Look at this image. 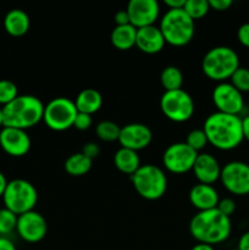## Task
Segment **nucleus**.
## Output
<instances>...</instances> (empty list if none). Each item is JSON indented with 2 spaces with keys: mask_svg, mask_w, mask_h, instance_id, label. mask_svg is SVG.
<instances>
[{
  "mask_svg": "<svg viewBox=\"0 0 249 250\" xmlns=\"http://www.w3.org/2000/svg\"><path fill=\"white\" fill-rule=\"evenodd\" d=\"M203 131L209 144L219 150H233L244 139L242 117L237 115L212 112L205 119Z\"/></svg>",
  "mask_w": 249,
  "mask_h": 250,
  "instance_id": "nucleus-1",
  "label": "nucleus"
},
{
  "mask_svg": "<svg viewBox=\"0 0 249 250\" xmlns=\"http://www.w3.org/2000/svg\"><path fill=\"white\" fill-rule=\"evenodd\" d=\"M231 217L217 209L198 211L189 222V233L198 243L214 247L227 241L231 236Z\"/></svg>",
  "mask_w": 249,
  "mask_h": 250,
  "instance_id": "nucleus-2",
  "label": "nucleus"
},
{
  "mask_svg": "<svg viewBox=\"0 0 249 250\" xmlns=\"http://www.w3.org/2000/svg\"><path fill=\"white\" fill-rule=\"evenodd\" d=\"M44 107L45 105L34 95H19L11 103L2 106L4 127L23 131L32 128L43 121Z\"/></svg>",
  "mask_w": 249,
  "mask_h": 250,
  "instance_id": "nucleus-3",
  "label": "nucleus"
},
{
  "mask_svg": "<svg viewBox=\"0 0 249 250\" xmlns=\"http://www.w3.org/2000/svg\"><path fill=\"white\" fill-rule=\"evenodd\" d=\"M239 67V56L229 46L220 45L211 48L204 55L202 70L211 81L226 82Z\"/></svg>",
  "mask_w": 249,
  "mask_h": 250,
  "instance_id": "nucleus-4",
  "label": "nucleus"
},
{
  "mask_svg": "<svg viewBox=\"0 0 249 250\" xmlns=\"http://www.w3.org/2000/svg\"><path fill=\"white\" fill-rule=\"evenodd\" d=\"M161 33L166 43L173 46H185L194 37V21L186 14L183 9L167 10L161 17Z\"/></svg>",
  "mask_w": 249,
  "mask_h": 250,
  "instance_id": "nucleus-5",
  "label": "nucleus"
},
{
  "mask_svg": "<svg viewBox=\"0 0 249 250\" xmlns=\"http://www.w3.org/2000/svg\"><path fill=\"white\" fill-rule=\"evenodd\" d=\"M129 178L138 195L145 200L160 199L167 189V178L165 172L159 166L151 164L141 165Z\"/></svg>",
  "mask_w": 249,
  "mask_h": 250,
  "instance_id": "nucleus-6",
  "label": "nucleus"
},
{
  "mask_svg": "<svg viewBox=\"0 0 249 250\" xmlns=\"http://www.w3.org/2000/svg\"><path fill=\"white\" fill-rule=\"evenodd\" d=\"M2 200L7 210L20 216L34 209L38 202V192L31 182L17 178L7 183Z\"/></svg>",
  "mask_w": 249,
  "mask_h": 250,
  "instance_id": "nucleus-7",
  "label": "nucleus"
},
{
  "mask_svg": "<svg viewBox=\"0 0 249 250\" xmlns=\"http://www.w3.org/2000/svg\"><path fill=\"white\" fill-rule=\"evenodd\" d=\"M78 111L75 102L68 98H54L44 107L43 121L50 129L62 132L73 127Z\"/></svg>",
  "mask_w": 249,
  "mask_h": 250,
  "instance_id": "nucleus-8",
  "label": "nucleus"
},
{
  "mask_svg": "<svg viewBox=\"0 0 249 250\" xmlns=\"http://www.w3.org/2000/svg\"><path fill=\"white\" fill-rule=\"evenodd\" d=\"M160 109L170 121L181 124L192 119L195 105L189 93L183 89H177L165 92L161 95Z\"/></svg>",
  "mask_w": 249,
  "mask_h": 250,
  "instance_id": "nucleus-9",
  "label": "nucleus"
},
{
  "mask_svg": "<svg viewBox=\"0 0 249 250\" xmlns=\"http://www.w3.org/2000/svg\"><path fill=\"white\" fill-rule=\"evenodd\" d=\"M198 154L199 153L193 150L185 142H177L165 149L163 154V164L171 173L182 175L193 170Z\"/></svg>",
  "mask_w": 249,
  "mask_h": 250,
  "instance_id": "nucleus-10",
  "label": "nucleus"
},
{
  "mask_svg": "<svg viewBox=\"0 0 249 250\" xmlns=\"http://www.w3.org/2000/svg\"><path fill=\"white\" fill-rule=\"evenodd\" d=\"M222 186L234 195L249 194V165L243 161H229L221 167Z\"/></svg>",
  "mask_w": 249,
  "mask_h": 250,
  "instance_id": "nucleus-11",
  "label": "nucleus"
},
{
  "mask_svg": "<svg viewBox=\"0 0 249 250\" xmlns=\"http://www.w3.org/2000/svg\"><path fill=\"white\" fill-rule=\"evenodd\" d=\"M212 103L219 112L239 116L244 109L243 94L229 82L217 83L212 90Z\"/></svg>",
  "mask_w": 249,
  "mask_h": 250,
  "instance_id": "nucleus-12",
  "label": "nucleus"
},
{
  "mask_svg": "<svg viewBox=\"0 0 249 250\" xmlns=\"http://www.w3.org/2000/svg\"><path fill=\"white\" fill-rule=\"evenodd\" d=\"M16 231L24 242L38 243L48 233V224L43 215L32 210L17 217Z\"/></svg>",
  "mask_w": 249,
  "mask_h": 250,
  "instance_id": "nucleus-13",
  "label": "nucleus"
},
{
  "mask_svg": "<svg viewBox=\"0 0 249 250\" xmlns=\"http://www.w3.org/2000/svg\"><path fill=\"white\" fill-rule=\"evenodd\" d=\"M126 11L129 23L138 29L155 23L160 15V5L156 0H131Z\"/></svg>",
  "mask_w": 249,
  "mask_h": 250,
  "instance_id": "nucleus-14",
  "label": "nucleus"
},
{
  "mask_svg": "<svg viewBox=\"0 0 249 250\" xmlns=\"http://www.w3.org/2000/svg\"><path fill=\"white\" fill-rule=\"evenodd\" d=\"M153 141V132L144 124H128L121 127L119 137V143L121 148L131 149L138 153L142 149H145Z\"/></svg>",
  "mask_w": 249,
  "mask_h": 250,
  "instance_id": "nucleus-15",
  "label": "nucleus"
},
{
  "mask_svg": "<svg viewBox=\"0 0 249 250\" xmlns=\"http://www.w3.org/2000/svg\"><path fill=\"white\" fill-rule=\"evenodd\" d=\"M31 138L23 129L2 127L0 129V146L6 154L11 156L26 155L31 149Z\"/></svg>",
  "mask_w": 249,
  "mask_h": 250,
  "instance_id": "nucleus-16",
  "label": "nucleus"
},
{
  "mask_svg": "<svg viewBox=\"0 0 249 250\" xmlns=\"http://www.w3.org/2000/svg\"><path fill=\"white\" fill-rule=\"evenodd\" d=\"M195 178L203 185H210L220 180L221 166L219 161L209 153H199L193 166Z\"/></svg>",
  "mask_w": 249,
  "mask_h": 250,
  "instance_id": "nucleus-17",
  "label": "nucleus"
},
{
  "mask_svg": "<svg viewBox=\"0 0 249 250\" xmlns=\"http://www.w3.org/2000/svg\"><path fill=\"white\" fill-rule=\"evenodd\" d=\"M165 44L166 42L163 33L155 24L137 29L136 46L142 53L150 54V55L158 54L163 50Z\"/></svg>",
  "mask_w": 249,
  "mask_h": 250,
  "instance_id": "nucleus-18",
  "label": "nucleus"
},
{
  "mask_svg": "<svg viewBox=\"0 0 249 250\" xmlns=\"http://www.w3.org/2000/svg\"><path fill=\"white\" fill-rule=\"evenodd\" d=\"M188 197H189L190 204L199 211L216 209L220 200L216 189L212 186L203 185V183H197L193 186Z\"/></svg>",
  "mask_w": 249,
  "mask_h": 250,
  "instance_id": "nucleus-19",
  "label": "nucleus"
},
{
  "mask_svg": "<svg viewBox=\"0 0 249 250\" xmlns=\"http://www.w3.org/2000/svg\"><path fill=\"white\" fill-rule=\"evenodd\" d=\"M31 20L27 12L21 9H12L5 15L4 28L10 36L22 37L29 31Z\"/></svg>",
  "mask_w": 249,
  "mask_h": 250,
  "instance_id": "nucleus-20",
  "label": "nucleus"
},
{
  "mask_svg": "<svg viewBox=\"0 0 249 250\" xmlns=\"http://www.w3.org/2000/svg\"><path fill=\"white\" fill-rule=\"evenodd\" d=\"M76 109L78 112L93 115L100 110L103 105V97L97 89L85 88L81 90L75 100Z\"/></svg>",
  "mask_w": 249,
  "mask_h": 250,
  "instance_id": "nucleus-21",
  "label": "nucleus"
},
{
  "mask_svg": "<svg viewBox=\"0 0 249 250\" xmlns=\"http://www.w3.org/2000/svg\"><path fill=\"white\" fill-rule=\"evenodd\" d=\"M137 28L131 23L116 26L110 34V42L119 50H129L136 46Z\"/></svg>",
  "mask_w": 249,
  "mask_h": 250,
  "instance_id": "nucleus-22",
  "label": "nucleus"
},
{
  "mask_svg": "<svg viewBox=\"0 0 249 250\" xmlns=\"http://www.w3.org/2000/svg\"><path fill=\"white\" fill-rule=\"evenodd\" d=\"M114 164L120 172L132 176L141 167V159L137 151L120 148L114 155Z\"/></svg>",
  "mask_w": 249,
  "mask_h": 250,
  "instance_id": "nucleus-23",
  "label": "nucleus"
},
{
  "mask_svg": "<svg viewBox=\"0 0 249 250\" xmlns=\"http://www.w3.org/2000/svg\"><path fill=\"white\" fill-rule=\"evenodd\" d=\"M93 160L84 155L82 153H75L72 155L68 156L65 161V171L70 176H75V177H80V176H84L88 173L92 168Z\"/></svg>",
  "mask_w": 249,
  "mask_h": 250,
  "instance_id": "nucleus-24",
  "label": "nucleus"
},
{
  "mask_svg": "<svg viewBox=\"0 0 249 250\" xmlns=\"http://www.w3.org/2000/svg\"><path fill=\"white\" fill-rule=\"evenodd\" d=\"M160 82L165 88V92L171 90L182 89L183 84V73L176 66H167L161 71Z\"/></svg>",
  "mask_w": 249,
  "mask_h": 250,
  "instance_id": "nucleus-25",
  "label": "nucleus"
},
{
  "mask_svg": "<svg viewBox=\"0 0 249 250\" xmlns=\"http://www.w3.org/2000/svg\"><path fill=\"white\" fill-rule=\"evenodd\" d=\"M121 127L112 121H102L95 127V133L98 138L104 142L119 141Z\"/></svg>",
  "mask_w": 249,
  "mask_h": 250,
  "instance_id": "nucleus-26",
  "label": "nucleus"
},
{
  "mask_svg": "<svg viewBox=\"0 0 249 250\" xmlns=\"http://www.w3.org/2000/svg\"><path fill=\"white\" fill-rule=\"evenodd\" d=\"M183 10L193 21L203 19L210 11L209 0H186Z\"/></svg>",
  "mask_w": 249,
  "mask_h": 250,
  "instance_id": "nucleus-27",
  "label": "nucleus"
},
{
  "mask_svg": "<svg viewBox=\"0 0 249 250\" xmlns=\"http://www.w3.org/2000/svg\"><path fill=\"white\" fill-rule=\"evenodd\" d=\"M17 217V215L7 210L6 208L0 209V236L5 237L16 229Z\"/></svg>",
  "mask_w": 249,
  "mask_h": 250,
  "instance_id": "nucleus-28",
  "label": "nucleus"
},
{
  "mask_svg": "<svg viewBox=\"0 0 249 250\" xmlns=\"http://www.w3.org/2000/svg\"><path fill=\"white\" fill-rule=\"evenodd\" d=\"M229 81H231L229 83H231L236 89H238L242 94H243V93H248L249 92V68L241 67V66H239V67L234 71L233 75L231 76Z\"/></svg>",
  "mask_w": 249,
  "mask_h": 250,
  "instance_id": "nucleus-29",
  "label": "nucleus"
},
{
  "mask_svg": "<svg viewBox=\"0 0 249 250\" xmlns=\"http://www.w3.org/2000/svg\"><path fill=\"white\" fill-rule=\"evenodd\" d=\"M17 97H19L17 85L12 81L0 80V104L5 106Z\"/></svg>",
  "mask_w": 249,
  "mask_h": 250,
  "instance_id": "nucleus-30",
  "label": "nucleus"
},
{
  "mask_svg": "<svg viewBox=\"0 0 249 250\" xmlns=\"http://www.w3.org/2000/svg\"><path fill=\"white\" fill-rule=\"evenodd\" d=\"M185 143L187 144L188 146H190L193 150L199 153L200 150H203V149L208 146L209 142H208V138L207 136H205L203 128H198L193 129V131H190L189 133H188L187 139H186Z\"/></svg>",
  "mask_w": 249,
  "mask_h": 250,
  "instance_id": "nucleus-31",
  "label": "nucleus"
},
{
  "mask_svg": "<svg viewBox=\"0 0 249 250\" xmlns=\"http://www.w3.org/2000/svg\"><path fill=\"white\" fill-rule=\"evenodd\" d=\"M93 119L92 115L83 114V112H78L77 116H76L75 122H73V127L78 131H87L92 127Z\"/></svg>",
  "mask_w": 249,
  "mask_h": 250,
  "instance_id": "nucleus-32",
  "label": "nucleus"
},
{
  "mask_svg": "<svg viewBox=\"0 0 249 250\" xmlns=\"http://www.w3.org/2000/svg\"><path fill=\"white\" fill-rule=\"evenodd\" d=\"M216 209L224 215H226V216L231 217L236 211V203L232 198H224V199L219 200Z\"/></svg>",
  "mask_w": 249,
  "mask_h": 250,
  "instance_id": "nucleus-33",
  "label": "nucleus"
},
{
  "mask_svg": "<svg viewBox=\"0 0 249 250\" xmlns=\"http://www.w3.org/2000/svg\"><path fill=\"white\" fill-rule=\"evenodd\" d=\"M82 154H84L87 158H89L90 160H94L95 158H98L100 154V148L98 144L93 143V142H88V143H85L84 146H83L82 148V151H81Z\"/></svg>",
  "mask_w": 249,
  "mask_h": 250,
  "instance_id": "nucleus-34",
  "label": "nucleus"
},
{
  "mask_svg": "<svg viewBox=\"0 0 249 250\" xmlns=\"http://www.w3.org/2000/svg\"><path fill=\"white\" fill-rule=\"evenodd\" d=\"M237 39L246 48H249V22L239 26L237 31Z\"/></svg>",
  "mask_w": 249,
  "mask_h": 250,
  "instance_id": "nucleus-35",
  "label": "nucleus"
},
{
  "mask_svg": "<svg viewBox=\"0 0 249 250\" xmlns=\"http://www.w3.org/2000/svg\"><path fill=\"white\" fill-rule=\"evenodd\" d=\"M209 5L215 11H226L232 6V0H209Z\"/></svg>",
  "mask_w": 249,
  "mask_h": 250,
  "instance_id": "nucleus-36",
  "label": "nucleus"
},
{
  "mask_svg": "<svg viewBox=\"0 0 249 250\" xmlns=\"http://www.w3.org/2000/svg\"><path fill=\"white\" fill-rule=\"evenodd\" d=\"M114 21L116 22V26H124V24L129 23V17L126 10H120L115 14Z\"/></svg>",
  "mask_w": 249,
  "mask_h": 250,
  "instance_id": "nucleus-37",
  "label": "nucleus"
},
{
  "mask_svg": "<svg viewBox=\"0 0 249 250\" xmlns=\"http://www.w3.org/2000/svg\"><path fill=\"white\" fill-rule=\"evenodd\" d=\"M164 4L168 7V10L183 9V6L186 4V0H165Z\"/></svg>",
  "mask_w": 249,
  "mask_h": 250,
  "instance_id": "nucleus-38",
  "label": "nucleus"
},
{
  "mask_svg": "<svg viewBox=\"0 0 249 250\" xmlns=\"http://www.w3.org/2000/svg\"><path fill=\"white\" fill-rule=\"evenodd\" d=\"M237 250H249V231L244 232L238 241V249Z\"/></svg>",
  "mask_w": 249,
  "mask_h": 250,
  "instance_id": "nucleus-39",
  "label": "nucleus"
},
{
  "mask_svg": "<svg viewBox=\"0 0 249 250\" xmlns=\"http://www.w3.org/2000/svg\"><path fill=\"white\" fill-rule=\"evenodd\" d=\"M0 250H16V247L9 238L0 236Z\"/></svg>",
  "mask_w": 249,
  "mask_h": 250,
  "instance_id": "nucleus-40",
  "label": "nucleus"
},
{
  "mask_svg": "<svg viewBox=\"0 0 249 250\" xmlns=\"http://www.w3.org/2000/svg\"><path fill=\"white\" fill-rule=\"evenodd\" d=\"M242 131H243V138L249 142V115L242 119Z\"/></svg>",
  "mask_w": 249,
  "mask_h": 250,
  "instance_id": "nucleus-41",
  "label": "nucleus"
},
{
  "mask_svg": "<svg viewBox=\"0 0 249 250\" xmlns=\"http://www.w3.org/2000/svg\"><path fill=\"white\" fill-rule=\"evenodd\" d=\"M7 180L6 177H5V175L2 172H0V197L2 198V195H4V192L5 189H6V186H7Z\"/></svg>",
  "mask_w": 249,
  "mask_h": 250,
  "instance_id": "nucleus-42",
  "label": "nucleus"
},
{
  "mask_svg": "<svg viewBox=\"0 0 249 250\" xmlns=\"http://www.w3.org/2000/svg\"><path fill=\"white\" fill-rule=\"evenodd\" d=\"M190 250H215L214 247L209 246V244H204V243H198L195 244L194 247H192Z\"/></svg>",
  "mask_w": 249,
  "mask_h": 250,
  "instance_id": "nucleus-43",
  "label": "nucleus"
},
{
  "mask_svg": "<svg viewBox=\"0 0 249 250\" xmlns=\"http://www.w3.org/2000/svg\"><path fill=\"white\" fill-rule=\"evenodd\" d=\"M4 127V114H2V107H0V128Z\"/></svg>",
  "mask_w": 249,
  "mask_h": 250,
  "instance_id": "nucleus-44",
  "label": "nucleus"
}]
</instances>
